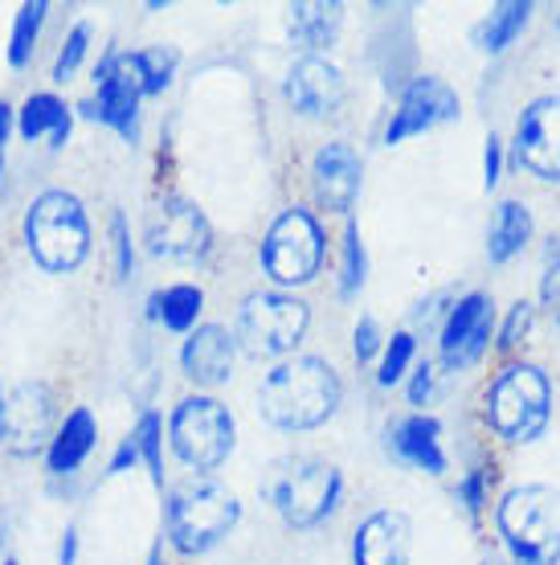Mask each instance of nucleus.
Returning a JSON list of instances; mask_svg holds the SVG:
<instances>
[{"mask_svg":"<svg viewBox=\"0 0 560 565\" xmlns=\"http://www.w3.org/2000/svg\"><path fill=\"white\" fill-rule=\"evenodd\" d=\"M385 340L389 337L380 332L377 320H373V316H360L356 328H352V356H356V365H373V361H380Z\"/></svg>","mask_w":560,"mask_h":565,"instance_id":"obj_34","label":"nucleus"},{"mask_svg":"<svg viewBox=\"0 0 560 565\" xmlns=\"http://www.w3.org/2000/svg\"><path fill=\"white\" fill-rule=\"evenodd\" d=\"M413 356H418V337L413 332H392L385 340V353L377 361V385H397L409 377V365H413Z\"/></svg>","mask_w":560,"mask_h":565,"instance_id":"obj_32","label":"nucleus"},{"mask_svg":"<svg viewBox=\"0 0 560 565\" xmlns=\"http://www.w3.org/2000/svg\"><path fill=\"white\" fill-rule=\"evenodd\" d=\"M499 177H504V143L495 140V136H487V148H483V184L495 189Z\"/></svg>","mask_w":560,"mask_h":565,"instance_id":"obj_40","label":"nucleus"},{"mask_svg":"<svg viewBox=\"0 0 560 565\" xmlns=\"http://www.w3.org/2000/svg\"><path fill=\"white\" fill-rule=\"evenodd\" d=\"M413 529L397 509H380L356 524L352 533V565H409Z\"/></svg>","mask_w":560,"mask_h":565,"instance_id":"obj_19","label":"nucleus"},{"mask_svg":"<svg viewBox=\"0 0 560 565\" xmlns=\"http://www.w3.org/2000/svg\"><path fill=\"white\" fill-rule=\"evenodd\" d=\"M90 99H83L74 107V115H83L90 124H103L111 128L119 140L136 143L140 140V107H143V90L140 83L131 78L123 62V50H107L98 57V66L90 71Z\"/></svg>","mask_w":560,"mask_h":565,"instance_id":"obj_12","label":"nucleus"},{"mask_svg":"<svg viewBox=\"0 0 560 565\" xmlns=\"http://www.w3.org/2000/svg\"><path fill=\"white\" fill-rule=\"evenodd\" d=\"M111 255H115V279L127 282L136 270V242H131V226H127L123 210L111 213Z\"/></svg>","mask_w":560,"mask_h":565,"instance_id":"obj_33","label":"nucleus"},{"mask_svg":"<svg viewBox=\"0 0 560 565\" xmlns=\"http://www.w3.org/2000/svg\"><path fill=\"white\" fill-rule=\"evenodd\" d=\"M459 500H463L466 512L478 521V512H483V504H487V471H483V467L466 471L463 480H459Z\"/></svg>","mask_w":560,"mask_h":565,"instance_id":"obj_37","label":"nucleus"},{"mask_svg":"<svg viewBox=\"0 0 560 565\" xmlns=\"http://www.w3.org/2000/svg\"><path fill=\"white\" fill-rule=\"evenodd\" d=\"M311 328V308L294 291H250L238 308V324H234V340L241 353L258 356V361H279L291 356Z\"/></svg>","mask_w":560,"mask_h":565,"instance_id":"obj_7","label":"nucleus"},{"mask_svg":"<svg viewBox=\"0 0 560 565\" xmlns=\"http://www.w3.org/2000/svg\"><path fill=\"white\" fill-rule=\"evenodd\" d=\"M238 340L225 324H196L181 344V373L196 385V394H209L234 377Z\"/></svg>","mask_w":560,"mask_h":565,"instance_id":"obj_18","label":"nucleus"},{"mask_svg":"<svg viewBox=\"0 0 560 565\" xmlns=\"http://www.w3.org/2000/svg\"><path fill=\"white\" fill-rule=\"evenodd\" d=\"M282 95H287V107L303 119H332L344 107V74L327 57L303 54L287 71Z\"/></svg>","mask_w":560,"mask_h":565,"instance_id":"obj_16","label":"nucleus"},{"mask_svg":"<svg viewBox=\"0 0 560 565\" xmlns=\"http://www.w3.org/2000/svg\"><path fill=\"white\" fill-rule=\"evenodd\" d=\"M552 414V385L536 365H507L487 390V423L507 443H536Z\"/></svg>","mask_w":560,"mask_h":565,"instance_id":"obj_9","label":"nucleus"},{"mask_svg":"<svg viewBox=\"0 0 560 565\" xmlns=\"http://www.w3.org/2000/svg\"><path fill=\"white\" fill-rule=\"evenodd\" d=\"M495 524L516 565H560V495L552 488H511L495 509Z\"/></svg>","mask_w":560,"mask_h":565,"instance_id":"obj_6","label":"nucleus"},{"mask_svg":"<svg viewBox=\"0 0 560 565\" xmlns=\"http://www.w3.org/2000/svg\"><path fill=\"white\" fill-rule=\"evenodd\" d=\"M0 562H4V533H0Z\"/></svg>","mask_w":560,"mask_h":565,"instance_id":"obj_45","label":"nucleus"},{"mask_svg":"<svg viewBox=\"0 0 560 565\" xmlns=\"http://www.w3.org/2000/svg\"><path fill=\"white\" fill-rule=\"evenodd\" d=\"M360 184H365V164H360L356 148L344 140L323 143L315 160H311V193L320 201V210L352 217Z\"/></svg>","mask_w":560,"mask_h":565,"instance_id":"obj_17","label":"nucleus"},{"mask_svg":"<svg viewBox=\"0 0 560 565\" xmlns=\"http://www.w3.org/2000/svg\"><path fill=\"white\" fill-rule=\"evenodd\" d=\"M131 467H140V451H136V438L127 435V438H119V447H115L111 459H107V476L119 480V476H127Z\"/></svg>","mask_w":560,"mask_h":565,"instance_id":"obj_38","label":"nucleus"},{"mask_svg":"<svg viewBox=\"0 0 560 565\" xmlns=\"http://www.w3.org/2000/svg\"><path fill=\"white\" fill-rule=\"evenodd\" d=\"M0 411H4V385H0Z\"/></svg>","mask_w":560,"mask_h":565,"instance_id":"obj_48","label":"nucleus"},{"mask_svg":"<svg viewBox=\"0 0 560 565\" xmlns=\"http://www.w3.org/2000/svg\"><path fill=\"white\" fill-rule=\"evenodd\" d=\"M368 282V250L356 222H344V246H340V299H356Z\"/></svg>","mask_w":560,"mask_h":565,"instance_id":"obj_31","label":"nucleus"},{"mask_svg":"<svg viewBox=\"0 0 560 565\" xmlns=\"http://www.w3.org/2000/svg\"><path fill=\"white\" fill-rule=\"evenodd\" d=\"M62 423L57 390L50 382H21L4 390V411H0V447L13 459H33L45 455L50 438Z\"/></svg>","mask_w":560,"mask_h":565,"instance_id":"obj_11","label":"nucleus"},{"mask_svg":"<svg viewBox=\"0 0 560 565\" xmlns=\"http://www.w3.org/2000/svg\"><path fill=\"white\" fill-rule=\"evenodd\" d=\"M21 242L45 275H74L95 250V226L83 198L71 189H42L21 217Z\"/></svg>","mask_w":560,"mask_h":565,"instance_id":"obj_2","label":"nucleus"},{"mask_svg":"<svg viewBox=\"0 0 560 565\" xmlns=\"http://www.w3.org/2000/svg\"><path fill=\"white\" fill-rule=\"evenodd\" d=\"M511 164L540 181H560V95H545L524 107L511 140Z\"/></svg>","mask_w":560,"mask_h":565,"instance_id":"obj_14","label":"nucleus"},{"mask_svg":"<svg viewBox=\"0 0 560 565\" xmlns=\"http://www.w3.org/2000/svg\"><path fill=\"white\" fill-rule=\"evenodd\" d=\"M143 565H169V562H164V541H155L152 550H148V562H143Z\"/></svg>","mask_w":560,"mask_h":565,"instance_id":"obj_43","label":"nucleus"},{"mask_svg":"<svg viewBox=\"0 0 560 565\" xmlns=\"http://www.w3.org/2000/svg\"><path fill=\"white\" fill-rule=\"evenodd\" d=\"M50 21V0H25L13 13V29H9V66L13 71H25L33 54H37V42H42V29Z\"/></svg>","mask_w":560,"mask_h":565,"instance_id":"obj_28","label":"nucleus"},{"mask_svg":"<svg viewBox=\"0 0 560 565\" xmlns=\"http://www.w3.org/2000/svg\"><path fill=\"white\" fill-rule=\"evenodd\" d=\"M552 29H557V33H560V13H557V17H552Z\"/></svg>","mask_w":560,"mask_h":565,"instance_id":"obj_47","label":"nucleus"},{"mask_svg":"<svg viewBox=\"0 0 560 565\" xmlns=\"http://www.w3.org/2000/svg\"><path fill=\"white\" fill-rule=\"evenodd\" d=\"M528 328H532V308L528 303H516V308L507 311L504 328H499V353H516L524 337H528Z\"/></svg>","mask_w":560,"mask_h":565,"instance_id":"obj_36","label":"nucleus"},{"mask_svg":"<svg viewBox=\"0 0 560 565\" xmlns=\"http://www.w3.org/2000/svg\"><path fill=\"white\" fill-rule=\"evenodd\" d=\"M131 78L140 83L143 99H155L164 95L176 78V66H181V50L176 45H143V50H127L123 54Z\"/></svg>","mask_w":560,"mask_h":565,"instance_id":"obj_26","label":"nucleus"},{"mask_svg":"<svg viewBox=\"0 0 560 565\" xmlns=\"http://www.w3.org/2000/svg\"><path fill=\"white\" fill-rule=\"evenodd\" d=\"M4 164H9V156H0V181H4Z\"/></svg>","mask_w":560,"mask_h":565,"instance_id":"obj_44","label":"nucleus"},{"mask_svg":"<svg viewBox=\"0 0 560 565\" xmlns=\"http://www.w3.org/2000/svg\"><path fill=\"white\" fill-rule=\"evenodd\" d=\"M528 238H532V213H528V205L524 201H504L487 230L491 263H511L528 246Z\"/></svg>","mask_w":560,"mask_h":565,"instance_id":"obj_25","label":"nucleus"},{"mask_svg":"<svg viewBox=\"0 0 560 565\" xmlns=\"http://www.w3.org/2000/svg\"><path fill=\"white\" fill-rule=\"evenodd\" d=\"M0 565H21V562H17V557H4V562H0Z\"/></svg>","mask_w":560,"mask_h":565,"instance_id":"obj_46","label":"nucleus"},{"mask_svg":"<svg viewBox=\"0 0 560 565\" xmlns=\"http://www.w3.org/2000/svg\"><path fill=\"white\" fill-rule=\"evenodd\" d=\"M385 447L397 463L418 467V471H430V476H442L446 471V451H442V423L434 414H409V418H397V423L385 430Z\"/></svg>","mask_w":560,"mask_h":565,"instance_id":"obj_20","label":"nucleus"},{"mask_svg":"<svg viewBox=\"0 0 560 565\" xmlns=\"http://www.w3.org/2000/svg\"><path fill=\"white\" fill-rule=\"evenodd\" d=\"M463 103L454 95V86L434 78V74H421L401 90V99L392 107L389 124H385V143H406L413 136H426V131L442 128L450 119H459Z\"/></svg>","mask_w":560,"mask_h":565,"instance_id":"obj_13","label":"nucleus"},{"mask_svg":"<svg viewBox=\"0 0 560 565\" xmlns=\"http://www.w3.org/2000/svg\"><path fill=\"white\" fill-rule=\"evenodd\" d=\"M434 390H438V365H434V361H421V365L409 373V385H406L409 406L426 411V406L434 402Z\"/></svg>","mask_w":560,"mask_h":565,"instance_id":"obj_35","label":"nucleus"},{"mask_svg":"<svg viewBox=\"0 0 560 565\" xmlns=\"http://www.w3.org/2000/svg\"><path fill=\"white\" fill-rule=\"evenodd\" d=\"M90 45H95V25H90V21H74V25L66 29V38H62V45H57L54 66H50L54 86H66L78 78V71H83L86 57H90Z\"/></svg>","mask_w":560,"mask_h":565,"instance_id":"obj_29","label":"nucleus"},{"mask_svg":"<svg viewBox=\"0 0 560 565\" xmlns=\"http://www.w3.org/2000/svg\"><path fill=\"white\" fill-rule=\"evenodd\" d=\"M17 136V107L0 99V156H9V140Z\"/></svg>","mask_w":560,"mask_h":565,"instance_id":"obj_42","label":"nucleus"},{"mask_svg":"<svg viewBox=\"0 0 560 565\" xmlns=\"http://www.w3.org/2000/svg\"><path fill=\"white\" fill-rule=\"evenodd\" d=\"M491 308H495V303H491L487 291H466L463 299L450 303L446 320H442V328H438L442 365L466 369L487 353L491 332H495V311Z\"/></svg>","mask_w":560,"mask_h":565,"instance_id":"obj_15","label":"nucleus"},{"mask_svg":"<svg viewBox=\"0 0 560 565\" xmlns=\"http://www.w3.org/2000/svg\"><path fill=\"white\" fill-rule=\"evenodd\" d=\"M528 21H532V4H528V0H507V4H495V9L478 21L471 38H475V45L483 54H504L507 45L528 29Z\"/></svg>","mask_w":560,"mask_h":565,"instance_id":"obj_27","label":"nucleus"},{"mask_svg":"<svg viewBox=\"0 0 560 565\" xmlns=\"http://www.w3.org/2000/svg\"><path fill=\"white\" fill-rule=\"evenodd\" d=\"M344 29V4H323V0H303V4H287V33L303 45L308 54L332 50Z\"/></svg>","mask_w":560,"mask_h":565,"instance_id":"obj_23","label":"nucleus"},{"mask_svg":"<svg viewBox=\"0 0 560 565\" xmlns=\"http://www.w3.org/2000/svg\"><path fill=\"white\" fill-rule=\"evenodd\" d=\"M323 255H327V238H323L320 217L311 210H282L270 222L267 238H262V270L270 275V282L279 291L291 287H308L315 275L323 270Z\"/></svg>","mask_w":560,"mask_h":565,"instance_id":"obj_8","label":"nucleus"},{"mask_svg":"<svg viewBox=\"0 0 560 565\" xmlns=\"http://www.w3.org/2000/svg\"><path fill=\"white\" fill-rule=\"evenodd\" d=\"M143 246L152 258H164V263H201L209 258L213 250V222L209 213L201 210L196 201L189 198H160L148 210V222H143Z\"/></svg>","mask_w":560,"mask_h":565,"instance_id":"obj_10","label":"nucleus"},{"mask_svg":"<svg viewBox=\"0 0 560 565\" xmlns=\"http://www.w3.org/2000/svg\"><path fill=\"white\" fill-rule=\"evenodd\" d=\"M241 521V500L234 488H225L217 476H196L189 471L184 480L169 488L164 500V541L184 557L217 550Z\"/></svg>","mask_w":560,"mask_h":565,"instance_id":"obj_3","label":"nucleus"},{"mask_svg":"<svg viewBox=\"0 0 560 565\" xmlns=\"http://www.w3.org/2000/svg\"><path fill=\"white\" fill-rule=\"evenodd\" d=\"M344 402V382L323 356H287L258 385V414L274 430H320Z\"/></svg>","mask_w":560,"mask_h":565,"instance_id":"obj_1","label":"nucleus"},{"mask_svg":"<svg viewBox=\"0 0 560 565\" xmlns=\"http://www.w3.org/2000/svg\"><path fill=\"white\" fill-rule=\"evenodd\" d=\"M164 435L172 455L196 476H213L238 447V423L222 397L213 394L181 397L164 423Z\"/></svg>","mask_w":560,"mask_h":565,"instance_id":"obj_5","label":"nucleus"},{"mask_svg":"<svg viewBox=\"0 0 560 565\" xmlns=\"http://www.w3.org/2000/svg\"><path fill=\"white\" fill-rule=\"evenodd\" d=\"M98 447V418L90 406H74L62 414L50 447H45V471L50 476H74Z\"/></svg>","mask_w":560,"mask_h":565,"instance_id":"obj_22","label":"nucleus"},{"mask_svg":"<svg viewBox=\"0 0 560 565\" xmlns=\"http://www.w3.org/2000/svg\"><path fill=\"white\" fill-rule=\"evenodd\" d=\"M540 299H545L548 308H560V246L548 250V267H545V279H540Z\"/></svg>","mask_w":560,"mask_h":565,"instance_id":"obj_39","label":"nucleus"},{"mask_svg":"<svg viewBox=\"0 0 560 565\" xmlns=\"http://www.w3.org/2000/svg\"><path fill=\"white\" fill-rule=\"evenodd\" d=\"M78 550H83L78 524H66V529H62V541H57V565H78Z\"/></svg>","mask_w":560,"mask_h":565,"instance_id":"obj_41","label":"nucleus"},{"mask_svg":"<svg viewBox=\"0 0 560 565\" xmlns=\"http://www.w3.org/2000/svg\"><path fill=\"white\" fill-rule=\"evenodd\" d=\"M74 119L78 115H74V107L62 95H54V90H33L17 107V136L25 143L45 140L54 152H62L74 136Z\"/></svg>","mask_w":560,"mask_h":565,"instance_id":"obj_21","label":"nucleus"},{"mask_svg":"<svg viewBox=\"0 0 560 565\" xmlns=\"http://www.w3.org/2000/svg\"><path fill=\"white\" fill-rule=\"evenodd\" d=\"M262 495L270 500V509L279 512L287 529H315L323 524L344 500V476L336 463L315 459V455H299L287 463L270 467Z\"/></svg>","mask_w":560,"mask_h":565,"instance_id":"obj_4","label":"nucleus"},{"mask_svg":"<svg viewBox=\"0 0 560 565\" xmlns=\"http://www.w3.org/2000/svg\"><path fill=\"white\" fill-rule=\"evenodd\" d=\"M201 311H205V291L196 282H169V287L148 296V320H155L176 337H189L201 324Z\"/></svg>","mask_w":560,"mask_h":565,"instance_id":"obj_24","label":"nucleus"},{"mask_svg":"<svg viewBox=\"0 0 560 565\" xmlns=\"http://www.w3.org/2000/svg\"><path fill=\"white\" fill-rule=\"evenodd\" d=\"M131 438H136V451H140V463L148 467L155 488H164V414L160 411H143L131 426Z\"/></svg>","mask_w":560,"mask_h":565,"instance_id":"obj_30","label":"nucleus"}]
</instances>
